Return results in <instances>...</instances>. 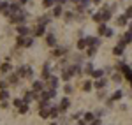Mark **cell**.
<instances>
[{"mask_svg":"<svg viewBox=\"0 0 132 125\" xmlns=\"http://www.w3.org/2000/svg\"><path fill=\"white\" fill-rule=\"evenodd\" d=\"M11 23H16V25H23L25 20H27V12L25 11H20V12H14L12 16L9 18Z\"/></svg>","mask_w":132,"mask_h":125,"instance_id":"cell-1","label":"cell"},{"mask_svg":"<svg viewBox=\"0 0 132 125\" xmlns=\"http://www.w3.org/2000/svg\"><path fill=\"white\" fill-rule=\"evenodd\" d=\"M16 44H18L20 48H30L32 44H34V39H32L30 35H28V37H20V35H18V39H16Z\"/></svg>","mask_w":132,"mask_h":125,"instance_id":"cell-2","label":"cell"},{"mask_svg":"<svg viewBox=\"0 0 132 125\" xmlns=\"http://www.w3.org/2000/svg\"><path fill=\"white\" fill-rule=\"evenodd\" d=\"M32 34H34V37H42V35H46V25H41V23H37Z\"/></svg>","mask_w":132,"mask_h":125,"instance_id":"cell-3","label":"cell"},{"mask_svg":"<svg viewBox=\"0 0 132 125\" xmlns=\"http://www.w3.org/2000/svg\"><path fill=\"white\" fill-rule=\"evenodd\" d=\"M129 42H132V35H130V32H127V34H123L122 37H120V41H118V46L120 48H125Z\"/></svg>","mask_w":132,"mask_h":125,"instance_id":"cell-4","label":"cell"},{"mask_svg":"<svg viewBox=\"0 0 132 125\" xmlns=\"http://www.w3.org/2000/svg\"><path fill=\"white\" fill-rule=\"evenodd\" d=\"M55 95H56V90H51V88H50V90H44L39 97H41V101H51Z\"/></svg>","mask_w":132,"mask_h":125,"instance_id":"cell-5","label":"cell"},{"mask_svg":"<svg viewBox=\"0 0 132 125\" xmlns=\"http://www.w3.org/2000/svg\"><path fill=\"white\" fill-rule=\"evenodd\" d=\"M35 99H39V95H37V92H34V90H30V92H27L25 94V97H23V101L28 104V102H32V101H35Z\"/></svg>","mask_w":132,"mask_h":125,"instance_id":"cell-6","label":"cell"},{"mask_svg":"<svg viewBox=\"0 0 132 125\" xmlns=\"http://www.w3.org/2000/svg\"><path fill=\"white\" fill-rule=\"evenodd\" d=\"M18 35L20 37H28L30 35V28L25 27V25H18Z\"/></svg>","mask_w":132,"mask_h":125,"instance_id":"cell-7","label":"cell"},{"mask_svg":"<svg viewBox=\"0 0 132 125\" xmlns=\"http://www.w3.org/2000/svg\"><path fill=\"white\" fill-rule=\"evenodd\" d=\"M85 39H86L88 48H99V44H101V39H97V37H85Z\"/></svg>","mask_w":132,"mask_h":125,"instance_id":"cell-8","label":"cell"},{"mask_svg":"<svg viewBox=\"0 0 132 125\" xmlns=\"http://www.w3.org/2000/svg\"><path fill=\"white\" fill-rule=\"evenodd\" d=\"M48 86H50L51 90H56V86H58V78H56V76H50V78H48Z\"/></svg>","mask_w":132,"mask_h":125,"instance_id":"cell-9","label":"cell"},{"mask_svg":"<svg viewBox=\"0 0 132 125\" xmlns=\"http://www.w3.org/2000/svg\"><path fill=\"white\" fill-rule=\"evenodd\" d=\"M63 71H62V79L63 81H69L72 78V72H71V67H62Z\"/></svg>","mask_w":132,"mask_h":125,"instance_id":"cell-10","label":"cell"},{"mask_svg":"<svg viewBox=\"0 0 132 125\" xmlns=\"http://www.w3.org/2000/svg\"><path fill=\"white\" fill-rule=\"evenodd\" d=\"M58 107H60V111H67V109L71 107V101H69L67 97H63L60 101V106H58Z\"/></svg>","mask_w":132,"mask_h":125,"instance_id":"cell-11","label":"cell"},{"mask_svg":"<svg viewBox=\"0 0 132 125\" xmlns=\"http://www.w3.org/2000/svg\"><path fill=\"white\" fill-rule=\"evenodd\" d=\"M44 37H46V44H48V46H55V44H56V37H55L53 34H46Z\"/></svg>","mask_w":132,"mask_h":125,"instance_id":"cell-12","label":"cell"},{"mask_svg":"<svg viewBox=\"0 0 132 125\" xmlns=\"http://www.w3.org/2000/svg\"><path fill=\"white\" fill-rule=\"evenodd\" d=\"M106 83H108V81H106L104 78H101V79H95V81H93V86L99 88V90H102V88H106Z\"/></svg>","mask_w":132,"mask_h":125,"instance_id":"cell-13","label":"cell"},{"mask_svg":"<svg viewBox=\"0 0 132 125\" xmlns=\"http://www.w3.org/2000/svg\"><path fill=\"white\" fill-rule=\"evenodd\" d=\"M102 12V21L106 23V21H109V18H111V11L108 9V7H104V9H101Z\"/></svg>","mask_w":132,"mask_h":125,"instance_id":"cell-14","label":"cell"},{"mask_svg":"<svg viewBox=\"0 0 132 125\" xmlns=\"http://www.w3.org/2000/svg\"><path fill=\"white\" fill-rule=\"evenodd\" d=\"M51 76V65L50 63H44V69H42V78L44 79H48Z\"/></svg>","mask_w":132,"mask_h":125,"instance_id":"cell-15","label":"cell"},{"mask_svg":"<svg viewBox=\"0 0 132 125\" xmlns=\"http://www.w3.org/2000/svg\"><path fill=\"white\" fill-rule=\"evenodd\" d=\"M42 88H44V83L42 81H32V90L34 92H41Z\"/></svg>","mask_w":132,"mask_h":125,"instance_id":"cell-16","label":"cell"},{"mask_svg":"<svg viewBox=\"0 0 132 125\" xmlns=\"http://www.w3.org/2000/svg\"><path fill=\"white\" fill-rule=\"evenodd\" d=\"M16 74H18L20 78H25V76H27V65H20V67L16 69Z\"/></svg>","mask_w":132,"mask_h":125,"instance_id":"cell-17","label":"cell"},{"mask_svg":"<svg viewBox=\"0 0 132 125\" xmlns=\"http://www.w3.org/2000/svg\"><path fill=\"white\" fill-rule=\"evenodd\" d=\"M127 16H125V14H123V16H118V18H116V23H118V27H125V25H127Z\"/></svg>","mask_w":132,"mask_h":125,"instance_id":"cell-18","label":"cell"},{"mask_svg":"<svg viewBox=\"0 0 132 125\" xmlns=\"http://www.w3.org/2000/svg\"><path fill=\"white\" fill-rule=\"evenodd\" d=\"M76 46H78V49H86V48H88V44H86V39H85V37H83V39H79Z\"/></svg>","mask_w":132,"mask_h":125,"instance_id":"cell-19","label":"cell"},{"mask_svg":"<svg viewBox=\"0 0 132 125\" xmlns=\"http://www.w3.org/2000/svg\"><path fill=\"white\" fill-rule=\"evenodd\" d=\"M62 14H63L62 5H55V9H53V16H55V18H58V16H62Z\"/></svg>","mask_w":132,"mask_h":125,"instance_id":"cell-20","label":"cell"},{"mask_svg":"<svg viewBox=\"0 0 132 125\" xmlns=\"http://www.w3.org/2000/svg\"><path fill=\"white\" fill-rule=\"evenodd\" d=\"M92 18H93V21H97V23H104V21H102V12L101 11H99V12H93Z\"/></svg>","mask_w":132,"mask_h":125,"instance_id":"cell-21","label":"cell"},{"mask_svg":"<svg viewBox=\"0 0 132 125\" xmlns=\"http://www.w3.org/2000/svg\"><path fill=\"white\" fill-rule=\"evenodd\" d=\"M85 122H86V123L95 122V115H93V113H85Z\"/></svg>","mask_w":132,"mask_h":125,"instance_id":"cell-22","label":"cell"},{"mask_svg":"<svg viewBox=\"0 0 132 125\" xmlns=\"http://www.w3.org/2000/svg\"><path fill=\"white\" fill-rule=\"evenodd\" d=\"M53 55H55V56H63V55H65V48H55Z\"/></svg>","mask_w":132,"mask_h":125,"instance_id":"cell-23","label":"cell"},{"mask_svg":"<svg viewBox=\"0 0 132 125\" xmlns=\"http://www.w3.org/2000/svg\"><path fill=\"white\" fill-rule=\"evenodd\" d=\"M92 76H93L95 79H101L102 76H104V71H102V69H97V71H93V72H92Z\"/></svg>","mask_w":132,"mask_h":125,"instance_id":"cell-24","label":"cell"},{"mask_svg":"<svg viewBox=\"0 0 132 125\" xmlns=\"http://www.w3.org/2000/svg\"><path fill=\"white\" fill-rule=\"evenodd\" d=\"M18 111H20L21 115H25V113H28V104H27V102H23V104H21L20 107H18Z\"/></svg>","mask_w":132,"mask_h":125,"instance_id":"cell-25","label":"cell"},{"mask_svg":"<svg viewBox=\"0 0 132 125\" xmlns=\"http://www.w3.org/2000/svg\"><path fill=\"white\" fill-rule=\"evenodd\" d=\"M39 115H41V118H48L50 116V107H42L39 111Z\"/></svg>","mask_w":132,"mask_h":125,"instance_id":"cell-26","label":"cell"},{"mask_svg":"<svg viewBox=\"0 0 132 125\" xmlns=\"http://www.w3.org/2000/svg\"><path fill=\"white\" fill-rule=\"evenodd\" d=\"M60 115V107H50V116H58Z\"/></svg>","mask_w":132,"mask_h":125,"instance_id":"cell-27","label":"cell"},{"mask_svg":"<svg viewBox=\"0 0 132 125\" xmlns=\"http://www.w3.org/2000/svg\"><path fill=\"white\" fill-rule=\"evenodd\" d=\"M92 88H93V83H92V81H85V83H83V90H85V92H90Z\"/></svg>","mask_w":132,"mask_h":125,"instance_id":"cell-28","label":"cell"},{"mask_svg":"<svg viewBox=\"0 0 132 125\" xmlns=\"http://www.w3.org/2000/svg\"><path fill=\"white\" fill-rule=\"evenodd\" d=\"M122 97H123V94L120 92V90H116V92H114V94L111 95V101H120Z\"/></svg>","mask_w":132,"mask_h":125,"instance_id":"cell-29","label":"cell"},{"mask_svg":"<svg viewBox=\"0 0 132 125\" xmlns=\"http://www.w3.org/2000/svg\"><path fill=\"white\" fill-rule=\"evenodd\" d=\"M0 71H2V72H9V71H11V63L9 62H4V63H2V67H0Z\"/></svg>","mask_w":132,"mask_h":125,"instance_id":"cell-30","label":"cell"},{"mask_svg":"<svg viewBox=\"0 0 132 125\" xmlns=\"http://www.w3.org/2000/svg\"><path fill=\"white\" fill-rule=\"evenodd\" d=\"M113 55H116V56L123 55V48H120V46H114V48H113Z\"/></svg>","mask_w":132,"mask_h":125,"instance_id":"cell-31","label":"cell"},{"mask_svg":"<svg viewBox=\"0 0 132 125\" xmlns=\"http://www.w3.org/2000/svg\"><path fill=\"white\" fill-rule=\"evenodd\" d=\"M56 4V0H42V5L48 9V7H51V5H55Z\"/></svg>","mask_w":132,"mask_h":125,"instance_id":"cell-32","label":"cell"},{"mask_svg":"<svg viewBox=\"0 0 132 125\" xmlns=\"http://www.w3.org/2000/svg\"><path fill=\"white\" fill-rule=\"evenodd\" d=\"M106 32H108L106 23H101V25H99V34H101V35H106Z\"/></svg>","mask_w":132,"mask_h":125,"instance_id":"cell-33","label":"cell"},{"mask_svg":"<svg viewBox=\"0 0 132 125\" xmlns=\"http://www.w3.org/2000/svg\"><path fill=\"white\" fill-rule=\"evenodd\" d=\"M71 72H72V76H76V74H79V72H81V69H79V65H71Z\"/></svg>","mask_w":132,"mask_h":125,"instance_id":"cell-34","label":"cell"},{"mask_svg":"<svg viewBox=\"0 0 132 125\" xmlns=\"http://www.w3.org/2000/svg\"><path fill=\"white\" fill-rule=\"evenodd\" d=\"M7 97H9V92H7V90H2V92H0V99H2V102H5Z\"/></svg>","mask_w":132,"mask_h":125,"instance_id":"cell-35","label":"cell"},{"mask_svg":"<svg viewBox=\"0 0 132 125\" xmlns=\"http://www.w3.org/2000/svg\"><path fill=\"white\" fill-rule=\"evenodd\" d=\"M18 79H20V76H18V74H12L11 79H9V83L11 85H18Z\"/></svg>","mask_w":132,"mask_h":125,"instance_id":"cell-36","label":"cell"},{"mask_svg":"<svg viewBox=\"0 0 132 125\" xmlns=\"http://www.w3.org/2000/svg\"><path fill=\"white\" fill-rule=\"evenodd\" d=\"M50 21H51L50 16H42V18H39V23H41V25H46V23H50Z\"/></svg>","mask_w":132,"mask_h":125,"instance_id":"cell-37","label":"cell"},{"mask_svg":"<svg viewBox=\"0 0 132 125\" xmlns=\"http://www.w3.org/2000/svg\"><path fill=\"white\" fill-rule=\"evenodd\" d=\"M25 78H34V69H32L30 65H27V76Z\"/></svg>","mask_w":132,"mask_h":125,"instance_id":"cell-38","label":"cell"},{"mask_svg":"<svg viewBox=\"0 0 132 125\" xmlns=\"http://www.w3.org/2000/svg\"><path fill=\"white\" fill-rule=\"evenodd\" d=\"M95 51H97V48H86V55H88V56L95 55Z\"/></svg>","mask_w":132,"mask_h":125,"instance_id":"cell-39","label":"cell"},{"mask_svg":"<svg viewBox=\"0 0 132 125\" xmlns=\"http://www.w3.org/2000/svg\"><path fill=\"white\" fill-rule=\"evenodd\" d=\"M85 71H86V72H88V74H92V72H93V71H95V69H93V65H92V63H88Z\"/></svg>","mask_w":132,"mask_h":125,"instance_id":"cell-40","label":"cell"},{"mask_svg":"<svg viewBox=\"0 0 132 125\" xmlns=\"http://www.w3.org/2000/svg\"><path fill=\"white\" fill-rule=\"evenodd\" d=\"M23 102H25L23 99H16V101H14V106H16V107H20V106L23 104Z\"/></svg>","mask_w":132,"mask_h":125,"instance_id":"cell-41","label":"cell"},{"mask_svg":"<svg viewBox=\"0 0 132 125\" xmlns=\"http://www.w3.org/2000/svg\"><path fill=\"white\" fill-rule=\"evenodd\" d=\"M125 16H127V20H129V18H132V5L129 7V9H127V12H125Z\"/></svg>","mask_w":132,"mask_h":125,"instance_id":"cell-42","label":"cell"},{"mask_svg":"<svg viewBox=\"0 0 132 125\" xmlns=\"http://www.w3.org/2000/svg\"><path fill=\"white\" fill-rule=\"evenodd\" d=\"M113 79H114L116 83H120V81H122V76H120V74H114V76H113Z\"/></svg>","mask_w":132,"mask_h":125,"instance_id":"cell-43","label":"cell"},{"mask_svg":"<svg viewBox=\"0 0 132 125\" xmlns=\"http://www.w3.org/2000/svg\"><path fill=\"white\" fill-rule=\"evenodd\" d=\"M65 94H72V86H71V85L65 86Z\"/></svg>","mask_w":132,"mask_h":125,"instance_id":"cell-44","label":"cell"},{"mask_svg":"<svg viewBox=\"0 0 132 125\" xmlns=\"http://www.w3.org/2000/svg\"><path fill=\"white\" fill-rule=\"evenodd\" d=\"M106 37H113V30H111V28H108V32H106Z\"/></svg>","mask_w":132,"mask_h":125,"instance_id":"cell-45","label":"cell"},{"mask_svg":"<svg viewBox=\"0 0 132 125\" xmlns=\"http://www.w3.org/2000/svg\"><path fill=\"white\" fill-rule=\"evenodd\" d=\"M65 20H67V21L72 20V14H71V12H67V14H65Z\"/></svg>","mask_w":132,"mask_h":125,"instance_id":"cell-46","label":"cell"},{"mask_svg":"<svg viewBox=\"0 0 132 125\" xmlns=\"http://www.w3.org/2000/svg\"><path fill=\"white\" fill-rule=\"evenodd\" d=\"M83 116V113H76V115H74V120H78V118H81Z\"/></svg>","mask_w":132,"mask_h":125,"instance_id":"cell-47","label":"cell"},{"mask_svg":"<svg viewBox=\"0 0 132 125\" xmlns=\"http://www.w3.org/2000/svg\"><path fill=\"white\" fill-rule=\"evenodd\" d=\"M90 125H102V123H101V120H95V122H92Z\"/></svg>","mask_w":132,"mask_h":125,"instance_id":"cell-48","label":"cell"},{"mask_svg":"<svg viewBox=\"0 0 132 125\" xmlns=\"http://www.w3.org/2000/svg\"><path fill=\"white\" fill-rule=\"evenodd\" d=\"M76 125H86V122H85V120H79V122H78Z\"/></svg>","mask_w":132,"mask_h":125,"instance_id":"cell-49","label":"cell"},{"mask_svg":"<svg viewBox=\"0 0 132 125\" xmlns=\"http://www.w3.org/2000/svg\"><path fill=\"white\" fill-rule=\"evenodd\" d=\"M27 2H28V0H18V4H20V5H23V4H27Z\"/></svg>","mask_w":132,"mask_h":125,"instance_id":"cell-50","label":"cell"},{"mask_svg":"<svg viewBox=\"0 0 132 125\" xmlns=\"http://www.w3.org/2000/svg\"><path fill=\"white\" fill-rule=\"evenodd\" d=\"M71 2H74V4H78V5L81 4V0H71Z\"/></svg>","mask_w":132,"mask_h":125,"instance_id":"cell-51","label":"cell"},{"mask_svg":"<svg viewBox=\"0 0 132 125\" xmlns=\"http://www.w3.org/2000/svg\"><path fill=\"white\" fill-rule=\"evenodd\" d=\"M92 2H95V4H101L102 0H92Z\"/></svg>","mask_w":132,"mask_h":125,"instance_id":"cell-52","label":"cell"},{"mask_svg":"<svg viewBox=\"0 0 132 125\" xmlns=\"http://www.w3.org/2000/svg\"><path fill=\"white\" fill-rule=\"evenodd\" d=\"M50 125H56V123H50Z\"/></svg>","mask_w":132,"mask_h":125,"instance_id":"cell-53","label":"cell"},{"mask_svg":"<svg viewBox=\"0 0 132 125\" xmlns=\"http://www.w3.org/2000/svg\"><path fill=\"white\" fill-rule=\"evenodd\" d=\"M130 88H132V85H130Z\"/></svg>","mask_w":132,"mask_h":125,"instance_id":"cell-54","label":"cell"},{"mask_svg":"<svg viewBox=\"0 0 132 125\" xmlns=\"http://www.w3.org/2000/svg\"><path fill=\"white\" fill-rule=\"evenodd\" d=\"M130 85H132V83H130Z\"/></svg>","mask_w":132,"mask_h":125,"instance_id":"cell-55","label":"cell"}]
</instances>
